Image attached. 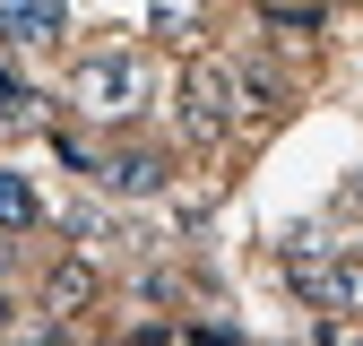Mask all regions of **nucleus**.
Segmentation results:
<instances>
[{"label":"nucleus","mask_w":363,"mask_h":346,"mask_svg":"<svg viewBox=\"0 0 363 346\" xmlns=\"http://www.w3.org/2000/svg\"><path fill=\"white\" fill-rule=\"evenodd\" d=\"M69 104L86 113V121H130L147 104V69H139V52H86L78 69H69Z\"/></svg>","instance_id":"nucleus-1"},{"label":"nucleus","mask_w":363,"mask_h":346,"mask_svg":"<svg viewBox=\"0 0 363 346\" xmlns=\"http://www.w3.org/2000/svg\"><path fill=\"white\" fill-rule=\"evenodd\" d=\"M234 121H242L234 69H225V61H191V69H182V139H225Z\"/></svg>","instance_id":"nucleus-2"},{"label":"nucleus","mask_w":363,"mask_h":346,"mask_svg":"<svg viewBox=\"0 0 363 346\" xmlns=\"http://www.w3.org/2000/svg\"><path fill=\"white\" fill-rule=\"evenodd\" d=\"M69 35V0H0V43L9 52H43Z\"/></svg>","instance_id":"nucleus-3"},{"label":"nucleus","mask_w":363,"mask_h":346,"mask_svg":"<svg viewBox=\"0 0 363 346\" xmlns=\"http://www.w3.org/2000/svg\"><path fill=\"white\" fill-rule=\"evenodd\" d=\"M96 182H104L113 199H156V191L173 182V164H164L156 147H113V156H96Z\"/></svg>","instance_id":"nucleus-4"},{"label":"nucleus","mask_w":363,"mask_h":346,"mask_svg":"<svg viewBox=\"0 0 363 346\" xmlns=\"http://www.w3.org/2000/svg\"><path fill=\"white\" fill-rule=\"evenodd\" d=\"M43 303H52L61 320H69V312H86V303H96V269H86V260H61V269L43 277Z\"/></svg>","instance_id":"nucleus-5"},{"label":"nucleus","mask_w":363,"mask_h":346,"mask_svg":"<svg viewBox=\"0 0 363 346\" xmlns=\"http://www.w3.org/2000/svg\"><path fill=\"white\" fill-rule=\"evenodd\" d=\"M35 216H43L35 182H26V173H9V164H0V234H26Z\"/></svg>","instance_id":"nucleus-6"},{"label":"nucleus","mask_w":363,"mask_h":346,"mask_svg":"<svg viewBox=\"0 0 363 346\" xmlns=\"http://www.w3.org/2000/svg\"><path fill=\"white\" fill-rule=\"evenodd\" d=\"M147 26H156L164 43H182V35L199 26V0H147Z\"/></svg>","instance_id":"nucleus-7"},{"label":"nucleus","mask_w":363,"mask_h":346,"mask_svg":"<svg viewBox=\"0 0 363 346\" xmlns=\"http://www.w3.org/2000/svg\"><path fill=\"white\" fill-rule=\"evenodd\" d=\"M234 96H242V113H268L277 104V78L268 69H234Z\"/></svg>","instance_id":"nucleus-8"},{"label":"nucleus","mask_w":363,"mask_h":346,"mask_svg":"<svg viewBox=\"0 0 363 346\" xmlns=\"http://www.w3.org/2000/svg\"><path fill=\"white\" fill-rule=\"evenodd\" d=\"M26 104H35V96H26V86H18V69H9V61H0V121H26Z\"/></svg>","instance_id":"nucleus-9"},{"label":"nucleus","mask_w":363,"mask_h":346,"mask_svg":"<svg viewBox=\"0 0 363 346\" xmlns=\"http://www.w3.org/2000/svg\"><path fill=\"white\" fill-rule=\"evenodd\" d=\"M0 329H9V294H0Z\"/></svg>","instance_id":"nucleus-10"},{"label":"nucleus","mask_w":363,"mask_h":346,"mask_svg":"<svg viewBox=\"0 0 363 346\" xmlns=\"http://www.w3.org/2000/svg\"><path fill=\"white\" fill-rule=\"evenodd\" d=\"M354 208H363V173H354Z\"/></svg>","instance_id":"nucleus-11"},{"label":"nucleus","mask_w":363,"mask_h":346,"mask_svg":"<svg viewBox=\"0 0 363 346\" xmlns=\"http://www.w3.org/2000/svg\"><path fill=\"white\" fill-rule=\"evenodd\" d=\"M0 269H9V242H0Z\"/></svg>","instance_id":"nucleus-12"}]
</instances>
